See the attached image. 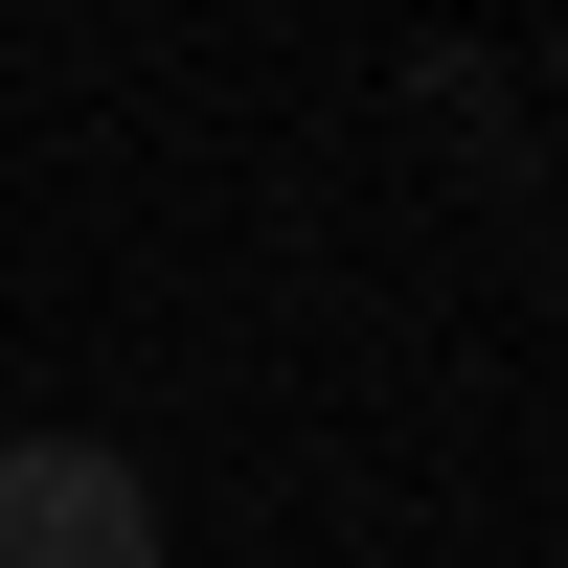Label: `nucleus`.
<instances>
[{
  "label": "nucleus",
  "instance_id": "nucleus-1",
  "mask_svg": "<svg viewBox=\"0 0 568 568\" xmlns=\"http://www.w3.org/2000/svg\"><path fill=\"white\" fill-rule=\"evenodd\" d=\"M0 568H160V478L114 433H0Z\"/></svg>",
  "mask_w": 568,
  "mask_h": 568
}]
</instances>
